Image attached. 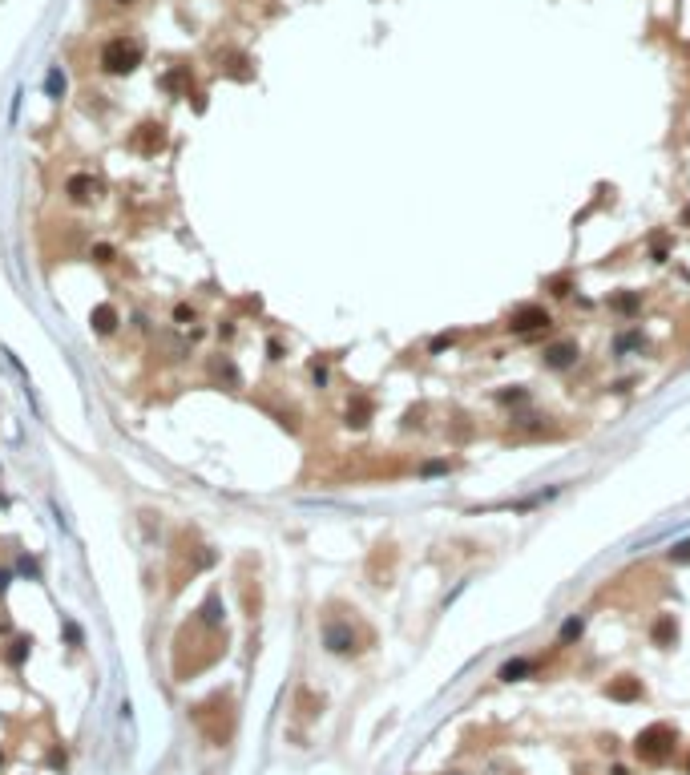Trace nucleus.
Here are the masks:
<instances>
[{
  "label": "nucleus",
  "mask_w": 690,
  "mask_h": 775,
  "mask_svg": "<svg viewBox=\"0 0 690 775\" xmlns=\"http://www.w3.org/2000/svg\"><path fill=\"white\" fill-rule=\"evenodd\" d=\"M675 743H678V731L675 727H666V723H650L634 739V751H638V759H646V763H666V759L675 755Z\"/></svg>",
  "instance_id": "obj_1"
},
{
  "label": "nucleus",
  "mask_w": 690,
  "mask_h": 775,
  "mask_svg": "<svg viewBox=\"0 0 690 775\" xmlns=\"http://www.w3.org/2000/svg\"><path fill=\"white\" fill-rule=\"evenodd\" d=\"M142 41L138 37H113V41H105V48H101V69L105 73H133L138 65H142Z\"/></svg>",
  "instance_id": "obj_2"
},
{
  "label": "nucleus",
  "mask_w": 690,
  "mask_h": 775,
  "mask_svg": "<svg viewBox=\"0 0 690 775\" xmlns=\"http://www.w3.org/2000/svg\"><path fill=\"white\" fill-rule=\"evenodd\" d=\"M323 646L331 654H352L355 650V630L347 622H323Z\"/></svg>",
  "instance_id": "obj_3"
},
{
  "label": "nucleus",
  "mask_w": 690,
  "mask_h": 775,
  "mask_svg": "<svg viewBox=\"0 0 690 775\" xmlns=\"http://www.w3.org/2000/svg\"><path fill=\"white\" fill-rule=\"evenodd\" d=\"M65 194H69V202L85 206V202H93L97 194H101V182L93 174H69L65 178Z\"/></svg>",
  "instance_id": "obj_4"
},
{
  "label": "nucleus",
  "mask_w": 690,
  "mask_h": 775,
  "mask_svg": "<svg viewBox=\"0 0 690 775\" xmlns=\"http://www.w3.org/2000/svg\"><path fill=\"white\" fill-rule=\"evenodd\" d=\"M513 331H521V336H529V331H545L549 327V315L541 311V307H525V311H517L513 323H509Z\"/></svg>",
  "instance_id": "obj_5"
},
{
  "label": "nucleus",
  "mask_w": 690,
  "mask_h": 775,
  "mask_svg": "<svg viewBox=\"0 0 690 775\" xmlns=\"http://www.w3.org/2000/svg\"><path fill=\"white\" fill-rule=\"evenodd\" d=\"M161 145H166V126H142L133 133V150H142V154H158Z\"/></svg>",
  "instance_id": "obj_6"
},
{
  "label": "nucleus",
  "mask_w": 690,
  "mask_h": 775,
  "mask_svg": "<svg viewBox=\"0 0 690 775\" xmlns=\"http://www.w3.org/2000/svg\"><path fill=\"white\" fill-rule=\"evenodd\" d=\"M89 323H93L97 336H113V327H117V307L113 303H97L89 311Z\"/></svg>",
  "instance_id": "obj_7"
},
{
  "label": "nucleus",
  "mask_w": 690,
  "mask_h": 775,
  "mask_svg": "<svg viewBox=\"0 0 690 775\" xmlns=\"http://www.w3.org/2000/svg\"><path fill=\"white\" fill-rule=\"evenodd\" d=\"M545 364L549 368H573V364H578V347H573L569 339H562V343H553V347L545 352Z\"/></svg>",
  "instance_id": "obj_8"
},
{
  "label": "nucleus",
  "mask_w": 690,
  "mask_h": 775,
  "mask_svg": "<svg viewBox=\"0 0 690 775\" xmlns=\"http://www.w3.org/2000/svg\"><path fill=\"white\" fill-rule=\"evenodd\" d=\"M650 638L658 646H675L678 642V622H675V614H658V622H654V630H650Z\"/></svg>",
  "instance_id": "obj_9"
},
{
  "label": "nucleus",
  "mask_w": 690,
  "mask_h": 775,
  "mask_svg": "<svg viewBox=\"0 0 690 775\" xmlns=\"http://www.w3.org/2000/svg\"><path fill=\"white\" fill-rule=\"evenodd\" d=\"M606 694H610V698H638L642 687H638V678H634V675H618V682H610Z\"/></svg>",
  "instance_id": "obj_10"
},
{
  "label": "nucleus",
  "mask_w": 690,
  "mask_h": 775,
  "mask_svg": "<svg viewBox=\"0 0 690 775\" xmlns=\"http://www.w3.org/2000/svg\"><path fill=\"white\" fill-rule=\"evenodd\" d=\"M529 670H533L529 658H509V662L497 670V678H505V682H521V678H529Z\"/></svg>",
  "instance_id": "obj_11"
},
{
  "label": "nucleus",
  "mask_w": 690,
  "mask_h": 775,
  "mask_svg": "<svg viewBox=\"0 0 690 775\" xmlns=\"http://www.w3.org/2000/svg\"><path fill=\"white\" fill-rule=\"evenodd\" d=\"M45 93L53 97V101H61V97H65V73H61V65H53V69H48V77H45Z\"/></svg>",
  "instance_id": "obj_12"
},
{
  "label": "nucleus",
  "mask_w": 690,
  "mask_h": 775,
  "mask_svg": "<svg viewBox=\"0 0 690 775\" xmlns=\"http://www.w3.org/2000/svg\"><path fill=\"white\" fill-rule=\"evenodd\" d=\"M347 424H352V428H364V424H368V400H364V396H355V400L347 404Z\"/></svg>",
  "instance_id": "obj_13"
},
{
  "label": "nucleus",
  "mask_w": 690,
  "mask_h": 775,
  "mask_svg": "<svg viewBox=\"0 0 690 775\" xmlns=\"http://www.w3.org/2000/svg\"><path fill=\"white\" fill-rule=\"evenodd\" d=\"M214 376H218V380H226L230 388H239V368H234L226 355H223V359H214Z\"/></svg>",
  "instance_id": "obj_14"
},
{
  "label": "nucleus",
  "mask_w": 690,
  "mask_h": 775,
  "mask_svg": "<svg viewBox=\"0 0 690 775\" xmlns=\"http://www.w3.org/2000/svg\"><path fill=\"white\" fill-rule=\"evenodd\" d=\"M202 622H206V626H218V622H223V602H218V597H206V606H202Z\"/></svg>",
  "instance_id": "obj_15"
},
{
  "label": "nucleus",
  "mask_w": 690,
  "mask_h": 775,
  "mask_svg": "<svg viewBox=\"0 0 690 775\" xmlns=\"http://www.w3.org/2000/svg\"><path fill=\"white\" fill-rule=\"evenodd\" d=\"M186 77H190V73H186V69H170V73H166V77H161V89H170V93H178V89H182V85H186Z\"/></svg>",
  "instance_id": "obj_16"
},
{
  "label": "nucleus",
  "mask_w": 690,
  "mask_h": 775,
  "mask_svg": "<svg viewBox=\"0 0 690 775\" xmlns=\"http://www.w3.org/2000/svg\"><path fill=\"white\" fill-rule=\"evenodd\" d=\"M61 626H65V638H69V646H85V634H81V626L73 622V618H65Z\"/></svg>",
  "instance_id": "obj_17"
},
{
  "label": "nucleus",
  "mask_w": 690,
  "mask_h": 775,
  "mask_svg": "<svg viewBox=\"0 0 690 775\" xmlns=\"http://www.w3.org/2000/svg\"><path fill=\"white\" fill-rule=\"evenodd\" d=\"M29 638H16L13 642V650H8V662H13V666H20V662H25V654H29Z\"/></svg>",
  "instance_id": "obj_18"
},
{
  "label": "nucleus",
  "mask_w": 690,
  "mask_h": 775,
  "mask_svg": "<svg viewBox=\"0 0 690 775\" xmlns=\"http://www.w3.org/2000/svg\"><path fill=\"white\" fill-rule=\"evenodd\" d=\"M578 634H581V618H569V622H565V626L557 630V638H562V642H573Z\"/></svg>",
  "instance_id": "obj_19"
},
{
  "label": "nucleus",
  "mask_w": 690,
  "mask_h": 775,
  "mask_svg": "<svg viewBox=\"0 0 690 775\" xmlns=\"http://www.w3.org/2000/svg\"><path fill=\"white\" fill-rule=\"evenodd\" d=\"M174 323H178V327H190V323H194V307L190 303H178L174 307Z\"/></svg>",
  "instance_id": "obj_20"
},
{
  "label": "nucleus",
  "mask_w": 690,
  "mask_h": 775,
  "mask_svg": "<svg viewBox=\"0 0 690 775\" xmlns=\"http://www.w3.org/2000/svg\"><path fill=\"white\" fill-rule=\"evenodd\" d=\"M610 303H613V311H634V307H638V295H613Z\"/></svg>",
  "instance_id": "obj_21"
},
{
  "label": "nucleus",
  "mask_w": 690,
  "mask_h": 775,
  "mask_svg": "<svg viewBox=\"0 0 690 775\" xmlns=\"http://www.w3.org/2000/svg\"><path fill=\"white\" fill-rule=\"evenodd\" d=\"M20 574H29L32 581H41V565L32 562V557H20Z\"/></svg>",
  "instance_id": "obj_22"
},
{
  "label": "nucleus",
  "mask_w": 690,
  "mask_h": 775,
  "mask_svg": "<svg viewBox=\"0 0 690 775\" xmlns=\"http://www.w3.org/2000/svg\"><path fill=\"white\" fill-rule=\"evenodd\" d=\"M93 258H97V263H113V246H110V242H97Z\"/></svg>",
  "instance_id": "obj_23"
},
{
  "label": "nucleus",
  "mask_w": 690,
  "mask_h": 775,
  "mask_svg": "<svg viewBox=\"0 0 690 775\" xmlns=\"http://www.w3.org/2000/svg\"><path fill=\"white\" fill-rule=\"evenodd\" d=\"M666 557H670V562H686V557H690V541H678V545L670 549Z\"/></svg>",
  "instance_id": "obj_24"
},
{
  "label": "nucleus",
  "mask_w": 690,
  "mask_h": 775,
  "mask_svg": "<svg viewBox=\"0 0 690 775\" xmlns=\"http://www.w3.org/2000/svg\"><path fill=\"white\" fill-rule=\"evenodd\" d=\"M8 581H13V574H8V569H0V594L8 590Z\"/></svg>",
  "instance_id": "obj_25"
},
{
  "label": "nucleus",
  "mask_w": 690,
  "mask_h": 775,
  "mask_svg": "<svg viewBox=\"0 0 690 775\" xmlns=\"http://www.w3.org/2000/svg\"><path fill=\"white\" fill-rule=\"evenodd\" d=\"M117 4H133V0H117Z\"/></svg>",
  "instance_id": "obj_26"
},
{
  "label": "nucleus",
  "mask_w": 690,
  "mask_h": 775,
  "mask_svg": "<svg viewBox=\"0 0 690 775\" xmlns=\"http://www.w3.org/2000/svg\"><path fill=\"white\" fill-rule=\"evenodd\" d=\"M686 775H690V759H686Z\"/></svg>",
  "instance_id": "obj_27"
}]
</instances>
